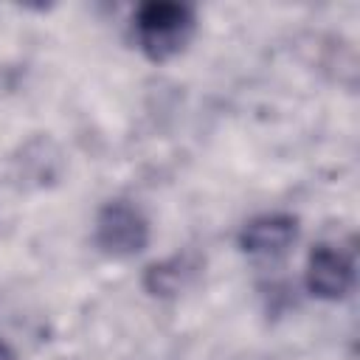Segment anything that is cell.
<instances>
[{
	"mask_svg": "<svg viewBox=\"0 0 360 360\" xmlns=\"http://www.w3.org/2000/svg\"><path fill=\"white\" fill-rule=\"evenodd\" d=\"M197 28V11L180 0H146L132 14V31L138 48L152 62L177 56Z\"/></svg>",
	"mask_w": 360,
	"mask_h": 360,
	"instance_id": "cell-1",
	"label": "cell"
},
{
	"mask_svg": "<svg viewBox=\"0 0 360 360\" xmlns=\"http://www.w3.org/2000/svg\"><path fill=\"white\" fill-rule=\"evenodd\" d=\"M152 236L146 214L129 200H110L98 208L93 225V242L101 253L127 259L146 250Z\"/></svg>",
	"mask_w": 360,
	"mask_h": 360,
	"instance_id": "cell-2",
	"label": "cell"
},
{
	"mask_svg": "<svg viewBox=\"0 0 360 360\" xmlns=\"http://www.w3.org/2000/svg\"><path fill=\"white\" fill-rule=\"evenodd\" d=\"M304 284L321 301H340L354 287V259L338 245H315L307 256Z\"/></svg>",
	"mask_w": 360,
	"mask_h": 360,
	"instance_id": "cell-3",
	"label": "cell"
},
{
	"mask_svg": "<svg viewBox=\"0 0 360 360\" xmlns=\"http://www.w3.org/2000/svg\"><path fill=\"white\" fill-rule=\"evenodd\" d=\"M298 239V219L292 214H259L239 231V248L250 256H284Z\"/></svg>",
	"mask_w": 360,
	"mask_h": 360,
	"instance_id": "cell-4",
	"label": "cell"
},
{
	"mask_svg": "<svg viewBox=\"0 0 360 360\" xmlns=\"http://www.w3.org/2000/svg\"><path fill=\"white\" fill-rule=\"evenodd\" d=\"M17 163V177L34 186L53 183L62 174V152L51 138H34L22 146V158H14Z\"/></svg>",
	"mask_w": 360,
	"mask_h": 360,
	"instance_id": "cell-5",
	"label": "cell"
},
{
	"mask_svg": "<svg viewBox=\"0 0 360 360\" xmlns=\"http://www.w3.org/2000/svg\"><path fill=\"white\" fill-rule=\"evenodd\" d=\"M183 278H186V256L177 253V256H172L166 262L149 264L146 273H143V287H146V292L166 298V295L180 292Z\"/></svg>",
	"mask_w": 360,
	"mask_h": 360,
	"instance_id": "cell-6",
	"label": "cell"
},
{
	"mask_svg": "<svg viewBox=\"0 0 360 360\" xmlns=\"http://www.w3.org/2000/svg\"><path fill=\"white\" fill-rule=\"evenodd\" d=\"M0 360H22V357L14 352V346H11V343H6V340L0 338Z\"/></svg>",
	"mask_w": 360,
	"mask_h": 360,
	"instance_id": "cell-7",
	"label": "cell"
}]
</instances>
